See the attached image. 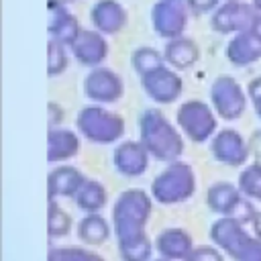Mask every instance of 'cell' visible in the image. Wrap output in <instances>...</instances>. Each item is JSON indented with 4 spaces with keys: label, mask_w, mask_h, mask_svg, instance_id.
<instances>
[{
    "label": "cell",
    "mask_w": 261,
    "mask_h": 261,
    "mask_svg": "<svg viewBox=\"0 0 261 261\" xmlns=\"http://www.w3.org/2000/svg\"><path fill=\"white\" fill-rule=\"evenodd\" d=\"M145 149L153 151L159 159H173L181 153V139L173 133V128L159 116V112L149 110L141 118Z\"/></svg>",
    "instance_id": "1"
},
{
    "label": "cell",
    "mask_w": 261,
    "mask_h": 261,
    "mask_svg": "<svg viewBox=\"0 0 261 261\" xmlns=\"http://www.w3.org/2000/svg\"><path fill=\"white\" fill-rule=\"evenodd\" d=\"M192 192H194V175L188 165L173 163L153 181L155 198L165 204L186 200Z\"/></svg>",
    "instance_id": "2"
},
{
    "label": "cell",
    "mask_w": 261,
    "mask_h": 261,
    "mask_svg": "<svg viewBox=\"0 0 261 261\" xmlns=\"http://www.w3.org/2000/svg\"><path fill=\"white\" fill-rule=\"evenodd\" d=\"M77 126L82 128V133L92 139V141H100V143H108L114 141L122 135V120L118 116H114L112 112L100 110V108H86L80 112L77 116Z\"/></svg>",
    "instance_id": "3"
},
{
    "label": "cell",
    "mask_w": 261,
    "mask_h": 261,
    "mask_svg": "<svg viewBox=\"0 0 261 261\" xmlns=\"http://www.w3.org/2000/svg\"><path fill=\"white\" fill-rule=\"evenodd\" d=\"M177 120L194 141H204L214 133V116L202 102H186L177 112Z\"/></svg>",
    "instance_id": "4"
},
{
    "label": "cell",
    "mask_w": 261,
    "mask_h": 261,
    "mask_svg": "<svg viewBox=\"0 0 261 261\" xmlns=\"http://www.w3.org/2000/svg\"><path fill=\"white\" fill-rule=\"evenodd\" d=\"M212 100L216 110L220 112V116L224 118H239L243 108H245V96L243 90L234 84V80L230 77H220L214 84L212 90Z\"/></svg>",
    "instance_id": "5"
},
{
    "label": "cell",
    "mask_w": 261,
    "mask_h": 261,
    "mask_svg": "<svg viewBox=\"0 0 261 261\" xmlns=\"http://www.w3.org/2000/svg\"><path fill=\"white\" fill-rule=\"evenodd\" d=\"M86 94L92 100L112 102L118 100L122 94V82L118 75L110 73L108 69H98L86 80Z\"/></svg>",
    "instance_id": "6"
},
{
    "label": "cell",
    "mask_w": 261,
    "mask_h": 261,
    "mask_svg": "<svg viewBox=\"0 0 261 261\" xmlns=\"http://www.w3.org/2000/svg\"><path fill=\"white\" fill-rule=\"evenodd\" d=\"M212 151H214L216 159L226 161V163H230V165L243 163V161L247 159V155H249V149H247L245 141H243L234 130H230V128L224 130V133H220V135L214 139Z\"/></svg>",
    "instance_id": "7"
},
{
    "label": "cell",
    "mask_w": 261,
    "mask_h": 261,
    "mask_svg": "<svg viewBox=\"0 0 261 261\" xmlns=\"http://www.w3.org/2000/svg\"><path fill=\"white\" fill-rule=\"evenodd\" d=\"M143 86L157 102H173L175 96L181 92V80H177L169 71H149V77L145 75Z\"/></svg>",
    "instance_id": "8"
},
{
    "label": "cell",
    "mask_w": 261,
    "mask_h": 261,
    "mask_svg": "<svg viewBox=\"0 0 261 261\" xmlns=\"http://www.w3.org/2000/svg\"><path fill=\"white\" fill-rule=\"evenodd\" d=\"M116 167L126 175H139L147 167V149L137 143H124L116 151Z\"/></svg>",
    "instance_id": "9"
},
{
    "label": "cell",
    "mask_w": 261,
    "mask_h": 261,
    "mask_svg": "<svg viewBox=\"0 0 261 261\" xmlns=\"http://www.w3.org/2000/svg\"><path fill=\"white\" fill-rule=\"evenodd\" d=\"M82 184H84V177L73 167H57L49 175V194L51 198L69 196L75 190H80Z\"/></svg>",
    "instance_id": "10"
},
{
    "label": "cell",
    "mask_w": 261,
    "mask_h": 261,
    "mask_svg": "<svg viewBox=\"0 0 261 261\" xmlns=\"http://www.w3.org/2000/svg\"><path fill=\"white\" fill-rule=\"evenodd\" d=\"M243 200L239 198V194L234 192L232 186L228 184H216L214 188L208 190V204L212 210L220 212V214H232L234 206L241 204Z\"/></svg>",
    "instance_id": "11"
},
{
    "label": "cell",
    "mask_w": 261,
    "mask_h": 261,
    "mask_svg": "<svg viewBox=\"0 0 261 261\" xmlns=\"http://www.w3.org/2000/svg\"><path fill=\"white\" fill-rule=\"evenodd\" d=\"M77 153V139L69 130H51L49 133V161L67 159Z\"/></svg>",
    "instance_id": "12"
},
{
    "label": "cell",
    "mask_w": 261,
    "mask_h": 261,
    "mask_svg": "<svg viewBox=\"0 0 261 261\" xmlns=\"http://www.w3.org/2000/svg\"><path fill=\"white\" fill-rule=\"evenodd\" d=\"M159 251L169 259H181L190 251V237L181 230H167L157 239Z\"/></svg>",
    "instance_id": "13"
},
{
    "label": "cell",
    "mask_w": 261,
    "mask_h": 261,
    "mask_svg": "<svg viewBox=\"0 0 261 261\" xmlns=\"http://www.w3.org/2000/svg\"><path fill=\"white\" fill-rule=\"evenodd\" d=\"M104 202H106V192L96 181H84L82 188L77 190V206L88 210V212L102 208Z\"/></svg>",
    "instance_id": "14"
},
{
    "label": "cell",
    "mask_w": 261,
    "mask_h": 261,
    "mask_svg": "<svg viewBox=\"0 0 261 261\" xmlns=\"http://www.w3.org/2000/svg\"><path fill=\"white\" fill-rule=\"evenodd\" d=\"M77 234H80L82 241L96 245V243L106 241V237H108V226H106V222H104L100 216L90 214V216H86V218L80 222Z\"/></svg>",
    "instance_id": "15"
},
{
    "label": "cell",
    "mask_w": 261,
    "mask_h": 261,
    "mask_svg": "<svg viewBox=\"0 0 261 261\" xmlns=\"http://www.w3.org/2000/svg\"><path fill=\"white\" fill-rule=\"evenodd\" d=\"M241 190L247 196L261 200V163H255L241 173Z\"/></svg>",
    "instance_id": "16"
},
{
    "label": "cell",
    "mask_w": 261,
    "mask_h": 261,
    "mask_svg": "<svg viewBox=\"0 0 261 261\" xmlns=\"http://www.w3.org/2000/svg\"><path fill=\"white\" fill-rule=\"evenodd\" d=\"M69 216L57 206V204H51L49 206V234L51 237H61V234H67L69 232Z\"/></svg>",
    "instance_id": "17"
},
{
    "label": "cell",
    "mask_w": 261,
    "mask_h": 261,
    "mask_svg": "<svg viewBox=\"0 0 261 261\" xmlns=\"http://www.w3.org/2000/svg\"><path fill=\"white\" fill-rule=\"evenodd\" d=\"M49 261H104V259L80 249H53Z\"/></svg>",
    "instance_id": "18"
},
{
    "label": "cell",
    "mask_w": 261,
    "mask_h": 261,
    "mask_svg": "<svg viewBox=\"0 0 261 261\" xmlns=\"http://www.w3.org/2000/svg\"><path fill=\"white\" fill-rule=\"evenodd\" d=\"M188 261H222L220 255L212 249H198L196 253H192L188 257Z\"/></svg>",
    "instance_id": "19"
},
{
    "label": "cell",
    "mask_w": 261,
    "mask_h": 261,
    "mask_svg": "<svg viewBox=\"0 0 261 261\" xmlns=\"http://www.w3.org/2000/svg\"><path fill=\"white\" fill-rule=\"evenodd\" d=\"M249 94H251V98L255 100L257 112H259V116H261V77H257V80L249 86Z\"/></svg>",
    "instance_id": "20"
},
{
    "label": "cell",
    "mask_w": 261,
    "mask_h": 261,
    "mask_svg": "<svg viewBox=\"0 0 261 261\" xmlns=\"http://www.w3.org/2000/svg\"><path fill=\"white\" fill-rule=\"evenodd\" d=\"M255 230H257V234L261 237V212L255 216Z\"/></svg>",
    "instance_id": "21"
}]
</instances>
